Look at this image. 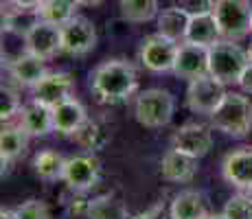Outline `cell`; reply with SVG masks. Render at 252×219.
Listing matches in <instances>:
<instances>
[{
    "mask_svg": "<svg viewBox=\"0 0 252 219\" xmlns=\"http://www.w3.org/2000/svg\"><path fill=\"white\" fill-rule=\"evenodd\" d=\"M24 46L33 55L42 57V60H51L57 53H62V27L40 20L35 27L27 31Z\"/></svg>",
    "mask_w": 252,
    "mask_h": 219,
    "instance_id": "9",
    "label": "cell"
},
{
    "mask_svg": "<svg viewBox=\"0 0 252 219\" xmlns=\"http://www.w3.org/2000/svg\"><path fill=\"white\" fill-rule=\"evenodd\" d=\"M88 219H132L129 211L119 197L114 195H99L90 202Z\"/></svg>",
    "mask_w": 252,
    "mask_h": 219,
    "instance_id": "26",
    "label": "cell"
},
{
    "mask_svg": "<svg viewBox=\"0 0 252 219\" xmlns=\"http://www.w3.org/2000/svg\"><path fill=\"white\" fill-rule=\"evenodd\" d=\"M220 40H221V31H220V27H217V20L213 13L193 16L191 20H189V29H187V35H184V42L211 48L213 44H217Z\"/></svg>",
    "mask_w": 252,
    "mask_h": 219,
    "instance_id": "19",
    "label": "cell"
},
{
    "mask_svg": "<svg viewBox=\"0 0 252 219\" xmlns=\"http://www.w3.org/2000/svg\"><path fill=\"white\" fill-rule=\"evenodd\" d=\"M9 2L16 4V7H22V9H37L42 0H9Z\"/></svg>",
    "mask_w": 252,
    "mask_h": 219,
    "instance_id": "35",
    "label": "cell"
},
{
    "mask_svg": "<svg viewBox=\"0 0 252 219\" xmlns=\"http://www.w3.org/2000/svg\"><path fill=\"white\" fill-rule=\"evenodd\" d=\"M213 16L224 40H241L252 33L250 0H215Z\"/></svg>",
    "mask_w": 252,
    "mask_h": 219,
    "instance_id": "5",
    "label": "cell"
},
{
    "mask_svg": "<svg viewBox=\"0 0 252 219\" xmlns=\"http://www.w3.org/2000/svg\"><path fill=\"white\" fill-rule=\"evenodd\" d=\"M20 110H22V105H20V99L16 96V92L4 88L2 99H0V119H2V123H9L11 119L20 116Z\"/></svg>",
    "mask_w": 252,
    "mask_h": 219,
    "instance_id": "29",
    "label": "cell"
},
{
    "mask_svg": "<svg viewBox=\"0 0 252 219\" xmlns=\"http://www.w3.org/2000/svg\"><path fill=\"white\" fill-rule=\"evenodd\" d=\"M16 217L18 219H48V208L40 199H29V202H24L22 206L16 208Z\"/></svg>",
    "mask_w": 252,
    "mask_h": 219,
    "instance_id": "30",
    "label": "cell"
},
{
    "mask_svg": "<svg viewBox=\"0 0 252 219\" xmlns=\"http://www.w3.org/2000/svg\"><path fill=\"white\" fill-rule=\"evenodd\" d=\"M224 215L228 219H252V195H232L224 206Z\"/></svg>",
    "mask_w": 252,
    "mask_h": 219,
    "instance_id": "28",
    "label": "cell"
},
{
    "mask_svg": "<svg viewBox=\"0 0 252 219\" xmlns=\"http://www.w3.org/2000/svg\"><path fill=\"white\" fill-rule=\"evenodd\" d=\"M189 16L187 11H182L180 7H169L162 9V13H158V33L162 35L171 37V40H184L187 35V29H189Z\"/></svg>",
    "mask_w": 252,
    "mask_h": 219,
    "instance_id": "23",
    "label": "cell"
},
{
    "mask_svg": "<svg viewBox=\"0 0 252 219\" xmlns=\"http://www.w3.org/2000/svg\"><path fill=\"white\" fill-rule=\"evenodd\" d=\"M64 169H66V158L55 149H44L33 158V171L35 175H40L46 182H55V180L64 178Z\"/></svg>",
    "mask_w": 252,
    "mask_h": 219,
    "instance_id": "24",
    "label": "cell"
},
{
    "mask_svg": "<svg viewBox=\"0 0 252 219\" xmlns=\"http://www.w3.org/2000/svg\"><path fill=\"white\" fill-rule=\"evenodd\" d=\"M121 16L127 22H147L158 16V0H121Z\"/></svg>",
    "mask_w": 252,
    "mask_h": 219,
    "instance_id": "27",
    "label": "cell"
},
{
    "mask_svg": "<svg viewBox=\"0 0 252 219\" xmlns=\"http://www.w3.org/2000/svg\"><path fill=\"white\" fill-rule=\"evenodd\" d=\"M211 127L232 138H244L252 129V101L239 92H226L220 108L211 114Z\"/></svg>",
    "mask_w": 252,
    "mask_h": 219,
    "instance_id": "2",
    "label": "cell"
},
{
    "mask_svg": "<svg viewBox=\"0 0 252 219\" xmlns=\"http://www.w3.org/2000/svg\"><path fill=\"white\" fill-rule=\"evenodd\" d=\"M246 66H248V51L235 44V40H220L208 48V72L221 84H239Z\"/></svg>",
    "mask_w": 252,
    "mask_h": 219,
    "instance_id": "3",
    "label": "cell"
},
{
    "mask_svg": "<svg viewBox=\"0 0 252 219\" xmlns=\"http://www.w3.org/2000/svg\"><path fill=\"white\" fill-rule=\"evenodd\" d=\"M197 173V158L171 149L160 160V175L169 182H191Z\"/></svg>",
    "mask_w": 252,
    "mask_h": 219,
    "instance_id": "15",
    "label": "cell"
},
{
    "mask_svg": "<svg viewBox=\"0 0 252 219\" xmlns=\"http://www.w3.org/2000/svg\"><path fill=\"white\" fill-rule=\"evenodd\" d=\"M29 134L24 131L20 123L18 125H4L0 131V156H2V167L13 160H18L27 152Z\"/></svg>",
    "mask_w": 252,
    "mask_h": 219,
    "instance_id": "20",
    "label": "cell"
},
{
    "mask_svg": "<svg viewBox=\"0 0 252 219\" xmlns=\"http://www.w3.org/2000/svg\"><path fill=\"white\" fill-rule=\"evenodd\" d=\"M239 86L244 92H248V94H252V64L246 66V70L241 72L239 77Z\"/></svg>",
    "mask_w": 252,
    "mask_h": 219,
    "instance_id": "34",
    "label": "cell"
},
{
    "mask_svg": "<svg viewBox=\"0 0 252 219\" xmlns=\"http://www.w3.org/2000/svg\"><path fill=\"white\" fill-rule=\"evenodd\" d=\"M62 180L66 182V187L70 191H90L99 182V160L92 154L72 156V158L66 160L64 178Z\"/></svg>",
    "mask_w": 252,
    "mask_h": 219,
    "instance_id": "10",
    "label": "cell"
},
{
    "mask_svg": "<svg viewBox=\"0 0 252 219\" xmlns=\"http://www.w3.org/2000/svg\"><path fill=\"white\" fill-rule=\"evenodd\" d=\"M136 86V70L125 60L103 62L90 75V90L101 103H123L134 94Z\"/></svg>",
    "mask_w": 252,
    "mask_h": 219,
    "instance_id": "1",
    "label": "cell"
},
{
    "mask_svg": "<svg viewBox=\"0 0 252 219\" xmlns=\"http://www.w3.org/2000/svg\"><path fill=\"white\" fill-rule=\"evenodd\" d=\"M96 46L94 24L88 18L75 16L72 20L62 24V53L70 57H84Z\"/></svg>",
    "mask_w": 252,
    "mask_h": 219,
    "instance_id": "8",
    "label": "cell"
},
{
    "mask_svg": "<svg viewBox=\"0 0 252 219\" xmlns=\"http://www.w3.org/2000/svg\"><path fill=\"white\" fill-rule=\"evenodd\" d=\"M90 202L92 199L86 197L84 191H75V197L68 202V215L70 217H88V211H90Z\"/></svg>",
    "mask_w": 252,
    "mask_h": 219,
    "instance_id": "32",
    "label": "cell"
},
{
    "mask_svg": "<svg viewBox=\"0 0 252 219\" xmlns=\"http://www.w3.org/2000/svg\"><path fill=\"white\" fill-rule=\"evenodd\" d=\"M248 64H252V44H250V48H248Z\"/></svg>",
    "mask_w": 252,
    "mask_h": 219,
    "instance_id": "39",
    "label": "cell"
},
{
    "mask_svg": "<svg viewBox=\"0 0 252 219\" xmlns=\"http://www.w3.org/2000/svg\"><path fill=\"white\" fill-rule=\"evenodd\" d=\"M173 75L180 79H197L202 75H208V48L197 44L184 42L178 51V60L173 66Z\"/></svg>",
    "mask_w": 252,
    "mask_h": 219,
    "instance_id": "13",
    "label": "cell"
},
{
    "mask_svg": "<svg viewBox=\"0 0 252 219\" xmlns=\"http://www.w3.org/2000/svg\"><path fill=\"white\" fill-rule=\"evenodd\" d=\"M77 7H79V0H42L37 13L44 22H53L62 27V24L75 18Z\"/></svg>",
    "mask_w": 252,
    "mask_h": 219,
    "instance_id": "25",
    "label": "cell"
},
{
    "mask_svg": "<svg viewBox=\"0 0 252 219\" xmlns=\"http://www.w3.org/2000/svg\"><path fill=\"white\" fill-rule=\"evenodd\" d=\"M44 62L46 60H42V57L27 51V53H22V55H18L16 60L9 64V72H11V77L16 79V84L33 88L46 75Z\"/></svg>",
    "mask_w": 252,
    "mask_h": 219,
    "instance_id": "18",
    "label": "cell"
},
{
    "mask_svg": "<svg viewBox=\"0 0 252 219\" xmlns=\"http://www.w3.org/2000/svg\"><path fill=\"white\" fill-rule=\"evenodd\" d=\"M226 96V84H221L220 79L208 72V75H202L197 79L189 81L187 88V108L191 112H197V114H208L220 108V103Z\"/></svg>",
    "mask_w": 252,
    "mask_h": 219,
    "instance_id": "7",
    "label": "cell"
},
{
    "mask_svg": "<svg viewBox=\"0 0 252 219\" xmlns=\"http://www.w3.org/2000/svg\"><path fill=\"white\" fill-rule=\"evenodd\" d=\"M72 138H75V143L79 145V147H84L86 152H101V149L110 143V131L103 123H99V121L86 119V123L72 134Z\"/></svg>",
    "mask_w": 252,
    "mask_h": 219,
    "instance_id": "21",
    "label": "cell"
},
{
    "mask_svg": "<svg viewBox=\"0 0 252 219\" xmlns=\"http://www.w3.org/2000/svg\"><path fill=\"white\" fill-rule=\"evenodd\" d=\"M88 114H86V108L75 99H66L64 103L55 105L53 108V123H55V131H60L62 136H72L81 125L86 123Z\"/></svg>",
    "mask_w": 252,
    "mask_h": 219,
    "instance_id": "17",
    "label": "cell"
},
{
    "mask_svg": "<svg viewBox=\"0 0 252 219\" xmlns=\"http://www.w3.org/2000/svg\"><path fill=\"white\" fill-rule=\"evenodd\" d=\"M169 215L171 219H202L206 215L204 199L195 191H182L173 197L171 206H169Z\"/></svg>",
    "mask_w": 252,
    "mask_h": 219,
    "instance_id": "22",
    "label": "cell"
},
{
    "mask_svg": "<svg viewBox=\"0 0 252 219\" xmlns=\"http://www.w3.org/2000/svg\"><path fill=\"white\" fill-rule=\"evenodd\" d=\"M178 51H180V44L176 40L162 35V33H154V35L145 37L140 44V64L152 72H173Z\"/></svg>",
    "mask_w": 252,
    "mask_h": 219,
    "instance_id": "6",
    "label": "cell"
},
{
    "mask_svg": "<svg viewBox=\"0 0 252 219\" xmlns=\"http://www.w3.org/2000/svg\"><path fill=\"white\" fill-rule=\"evenodd\" d=\"M18 123L24 127L29 136H46L55 131V123H53V108L40 103V101H31V103L22 105Z\"/></svg>",
    "mask_w": 252,
    "mask_h": 219,
    "instance_id": "16",
    "label": "cell"
},
{
    "mask_svg": "<svg viewBox=\"0 0 252 219\" xmlns=\"http://www.w3.org/2000/svg\"><path fill=\"white\" fill-rule=\"evenodd\" d=\"M75 92V81L68 72H46L35 86H33V101L55 108L70 99Z\"/></svg>",
    "mask_w": 252,
    "mask_h": 219,
    "instance_id": "11",
    "label": "cell"
},
{
    "mask_svg": "<svg viewBox=\"0 0 252 219\" xmlns=\"http://www.w3.org/2000/svg\"><path fill=\"white\" fill-rule=\"evenodd\" d=\"M202 219H228V217H226L224 213H215V215H208V213H206V215L202 217Z\"/></svg>",
    "mask_w": 252,
    "mask_h": 219,
    "instance_id": "38",
    "label": "cell"
},
{
    "mask_svg": "<svg viewBox=\"0 0 252 219\" xmlns=\"http://www.w3.org/2000/svg\"><path fill=\"white\" fill-rule=\"evenodd\" d=\"M103 0H79V7H99Z\"/></svg>",
    "mask_w": 252,
    "mask_h": 219,
    "instance_id": "36",
    "label": "cell"
},
{
    "mask_svg": "<svg viewBox=\"0 0 252 219\" xmlns=\"http://www.w3.org/2000/svg\"><path fill=\"white\" fill-rule=\"evenodd\" d=\"M0 219H18L16 211H7V208H2V211H0Z\"/></svg>",
    "mask_w": 252,
    "mask_h": 219,
    "instance_id": "37",
    "label": "cell"
},
{
    "mask_svg": "<svg viewBox=\"0 0 252 219\" xmlns=\"http://www.w3.org/2000/svg\"><path fill=\"white\" fill-rule=\"evenodd\" d=\"M221 173L228 184L252 193V147L226 156L224 164H221Z\"/></svg>",
    "mask_w": 252,
    "mask_h": 219,
    "instance_id": "14",
    "label": "cell"
},
{
    "mask_svg": "<svg viewBox=\"0 0 252 219\" xmlns=\"http://www.w3.org/2000/svg\"><path fill=\"white\" fill-rule=\"evenodd\" d=\"M173 112H176V99L171 92L162 90V88L143 90L136 99V105H134L136 121L149 129L164 127L173 119Z\"/></svg>",
    "mask_w": 252,
    "mask_h": 219,
    "instance_id": "4",
    "label": "cell"
},
{
    "mask_svg": "<svg viewBox=\"0 0 252 219\" xmlns=\"http://www.w3.org/2000/svg\"><path fill=\"white\" fill-rule=\"evenodd\" d=\"M173 149L184 152L193 158H202L213 149V134L206 125H197V123H189L182 125L180 129H176L171 138Z\"/></svg>",
    "mask_w": 252,
    "mask_h": 219,
    "instance_id": "12",
    "label": "cell"
},
{
    "mask_svg": "<svg viewBox=\"0 0 252 219\" xmlns=\"http://www.w3.org/2000/svg\"><path fill=\"white\" fill-rule=\"evenodd\" d=\"M132 219H171V215H167V211H164L162 204H156L154 208H149V211L140 213V215L132 217Z\"/></svg>",
    "mask_w": 252,
    "mask_h": 219,
    "instance_id": "33",
    "label": "cell"
},
{
    "mask_svg": "<svg viewBox=\"0 0 252 219\" xmlns=\"http://www.w3.org/2000/svg\"><path fill=\"white\" fill-rule=\"evenodd\" d=\"M178 7L187 11L189 16H204V13H213L215 9V0H178Z\"/></svg>",
    "mask_w": 252,
    "mask_h": 219,
    "instance_id": "31",
    "label": "cell"
}]
</instances>
